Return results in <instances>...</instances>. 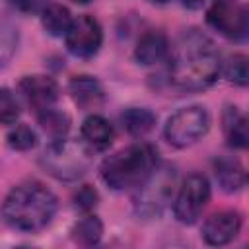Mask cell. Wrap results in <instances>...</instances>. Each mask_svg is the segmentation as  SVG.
Segmentation results:
<instances>
[{
	"mask_svg": "<svg viewBox=\"0 0 249 249\" xmlns=\"http://www.w3.org/2000/svg\"><path fill=\"white\" fill-rule=\"evenodd\" d=\"M18 117H19V103L16 95L10 89L0 88V124H12L16 123Z\"/></svg>",
	"mask_w": 249,
	"mask_h": 249,
	"instance_id": "24",
	"label": "cell"
},
{
	"mask_svg": "<svg viewBox=\"0 0 249 249\" xmlns=\"http://www.w3.org/2000/svg\"><path fill=\"white\" fill-rule=\"evenodd\" d=\"M113 126L101 115H89L82 124V138L93 150H107L113 142Z\"/></svg>",
	"mask_w": 249,
	"mask_h": 249,
	"instance_id": "15",
	"label": "cell"
},
{
	"mask_svg": "<svg viewBox=\"0 0 249 249\" xmlns=\"http://www.w3.org/2000/svg\"><path fill=\"white\" fill-rule=\"evenodd\" d=\"M97 200H99V195L93 187L89 185H84L80 187L76 193H74V206L82 212H89L97 206Z\"/></svg>",
	"mask_w": 249,
	"mask_h": 249,
	"instance_id": "25",
	"label": "cell"
},
{
	"mask_svg": "<svg viewBox=\"0 0 249 249\" xmlns=\"http://www.w3.org/2000/svg\"><path fill=\"white\" fill-rule=\"evenodd\" d=\"M206 21L224 37L245 39L249 29V12L241 0H214L206 12Z\"/></svg>",
	"mask_w": 249,
	"mask_h": 249,
	"instance_id": "7",
	"label": "cell"
},
{
	"mask_svg": "<svg viewBox=\"0 0 249 249\" xmlns=\"http://www.w3.org/2000/svg\"><path fill=\"white\" fill-rule=\"evenodd\" d=\"M70 93L82 109H93L103 103V88L91 76H74L70 80Z\"/></svg>",
	"mask_w": 249,
	"mask_h": 249,
	"instance_id": "14",
	"label": "cell"
},
{
	"mask_svg": "<svg viewBox=\"0 0 249 249\" xmlns=\"http://www.w3.org/2000/svg\"><path fill=\"white\" fill-rule=\"evenodd\" d=\"M210 198V185L208 179L200 173H191L173 202V214L181 224H193L196 222V218L200 216V212L204 210L206 202Z\"/></svg>",
	"mask_w": 249,
	"mask_h": 249,
	"instance_id": "8",
	"label": "cell"
},
{
	"mask_svg": "<svg viewBox=\"0 0 249 249\" xmlns=\"http://www.w3.org/2000/svg\"><path fill=\"white\" fill-rule=\"evenodd\" d=\"M224 74L230 82H233L237 86H247V82H249V60H247V56L245 54H231L226 60Z\"/></svg>",
	"mask_w": 249,
	"mask_h": 249,
	"instance_id": "21",
	"label": "cell"
},
{
	"mask_svg": "<svg viewBox=\"0 0 249 249\" xmlns=\"http://www.w3.org/2000/svg\"><path fill=\"white\" fill-rule=\"evenodd\" d=\"M89 150L84 144L68 140L66 136L53 140L41 158L43 167L58 179H76L84 175L89 167Z\"/></svg>",
	"mask_w": 249,
	"mask_h": 249,
	"instance_id": "4",
	"label": "cell"
},
{
	"mask_svg": "<svg viewBox=\"0 0 249 249\" xmlns=\"http://www.w3.org/2000/svg\"><path fill=\"white\" fill-rule=\"evenodd\" d=\"M8 144L10 148L14 150H19V152H25V150H31L35 144H37V134L31 126L27 124H18L10 134H8Z\"/></svg>",
	"mask_w": 249,
	"mask_h": 249,
	"instance_id": "22",
	"label": "cell"
},
{
	"mask_svg": "<svg viewBox=\"0 0 249 249\" xmlns=\"http://www.w3.org/2000/svg\"><path fill=\"white\" fill-rule=\"evenodd\" d=\"M101 235H103V224H101V220L97 216H91V214H88L82 220H78L74 224V228H72L74 241L84 245V247H91V245L99 243Z\"/></svg>",
	"mask_w": 249,
	"mask_h": 249,
	"instance_id": "20",
	"label": "cell"
},
{
	"mask_svg": "<svg viewBox=\"0 0 249 249\" xmlns=\"http://www.w3.org/2000/svg\"><path fill=\"white\" fill-rule=\"evenodd\" d=\"M66 47L74 56L80 58H89L93 56L103 41V31L97 19L91 16H78L72 19L70 29L66 31Z\"/></svg>",
	"mask_w": 249,
	"mask_h": 249,
	"instance_id": "9",
	"label": "cell"
},
{
	"mask_svg": "<svg viewBox=\"0 0 249 249\" xmlns=\"http://www.w3.org/2000/svg\"><path fill=\"white\" fill-rule=\"evenodd\" d=\"M121 124L128 134L144 136L154 128L156 115L150 109H144V107H130L121 115Z\"/></svg>",
	"mask_w": 249,
	"mask_h": 249,
	"instance_id": "17",
	"label": "cell"
},
{
	"mask_svg": "<svg viewBox=\"0 0 249 249\" xmlns=\"http://www.w3.org/2000/svg\"><path fill=\"white\" fill-rule=\"evenodd\" d=\"M18 45V33L12 25L0 21V68L8 64V60L14 56Z\"/></svg>",
	"mask_w": 249,
	"mask_h": 249,
	"instance_id": "23",
	"label": "cell"
},
{
	"mask_svg": "<svg viewBox=\"0 0 249 249\" xmlns=\"http://www.w3.org/2000/svg\"><path fill=\"white\" fill-rule=\"evenodd\" d=\"M19 91L23 93L25 101L37 111L53 107L58 99V93H60L58 84L51 76H41V74L21 78Z\"/></svg>",
	"mask_w": 249,
	"mask_h": 249,
	"instance_id": "10",
	"label": "cell"
},
{
	"mask_svg": "<svg viewBox=\"0 0 249 249\" xmlns=\"http://www.w3.org/2000/svg\"><path fill=\"white\" fill-rule=\"evenodd\" d=\"M224 134L231 148H245L249 140L247 117L237 111V107H228L224 113Z\"/></svg>",
	"mask_w": 249,
	"mask_h": 249,
	"instance_id": "16",
	"label": "cell"
},
{
	"mask_svg": "<svg viewBox=\"0 0 249 249\" xmlns=\"http://www.w3.org/2000/svg\"><path fill=\"white\" fill-rule=\"evenodd\" d=\"M220 72V54L214 41L198 29L185 31L171 49L169 78L183 91H200L212 86Z\"/></svg>",
	"mask_w": 249,
	"mask_h": 249,
	"instance_id": "1",
	"label": "cell"
},
{
	"mask_svg": "<svg viewBox=\"0 0 249 249\" xmlns=\"http://www.w3.org/2000/svg\"><path fill=\"white\" fill-rule=\"evenodd\" d=\"M72 2H76V4H88V2H91V0H72Z\"/></svg>",
	"mask_w": 249,
	"mask_h": 249,
	"instance_id": "27",
	"label": "cell"
},
{
	"mask_svg": "<svg viewBox=\"0 0 249 249\" xmlns=\"http://www.w3.org/2000/svg\"><path fill=\"white\" fill-rule=\"evenodd\" d=\"M56 212V196L39 181L14 187L2 204L4 222L19 231L43 230Z\"/></svg>",
	"mask_w": 249,
	"mask_h": 249,
	"instance_id": "2",
	"label": "cell"
},
{
	"mask_svg": "<svg viewBox=\"0 0 249 249\" xmlns=\"http://www.w3.org/2000/svg\"><path fill=\"white\" fill-rule=\"evenodd\" d=\"M239 230H241V216L237 212L224 210L212 214L204 222L202 237L208 245H226L231 239H235Z\"/></svg>",
	"mask_w": 249,
	"mask_h": 249,
	"instance_id": "11",
	"label": "cell"
},
{
	"mask_svg": "<svg viewBox=\"0 0 249 249\" xmlns=\"http://www.w3.org/2000/svg\"><path fill=\"white\" fill-rule=\"evenodd\" d=\"M167 53H169L167 37L161 31H146L136 43L134 58L144 66H150V64L163 60L167 56Z\"/></svg>",
	"mask_w": 249,
	"mask_h": 249,
	"instance_id": "12",
	"label": "cell"
},
{
	"mask_svg": "<svg viewBox=\"0 0 249 249\" xmlns=\"http://www.w3.org/2000/svg\"><path fill=\"white\" fill-rule=\"evenodd\" d=\"M210 126V117L204 107L191 105L179 109L175 115L169 117L165 124V140L175 148H187L200 140Z\"/></svg>",
	"mask_w": 249,
	"mask_h": 249,
	"instance_id": "6",
	"label": "cell"
},
{
	"mask_svg": "<svg viewBox=\"0 0 249 249\" xmlns=\"http://www.w3.org/2000/svg\"><path fill=\"white\" fill-rule=\"evenodd\" d=\"M39 124L41 128L53 138H64L70 130V117L64 111H58L54 107H47L39 111Z\"/></svg>",
	"mask_w": 249,
	"mask_h": 249,
	"instance_id": "19",
	"label": "cell"
},
{
	"mask_svg": "<svg viewBox=\"0 0 249 249\" xmlns=\"http://www.w3.org/2000/svg\"><path fill=\"white\" fill-rule=\"evenodd\" d=\"M158 165V154L148 144H134L115 152L101 163V179L113 191L136 189Z\"/></svg>",
	"mask_w": 249,
	"mask_h": 249,
	"instance_id": "3",
	"label": "cell"
},
{
	"mask_svg": "<svg viewBox=\"0 0 249 249\" xmlns=\"http://www.w3.org/2000/svg\"><path fill=\"white\" fill-rule=\"evenodd\" d=\"M152 2H158V4H165V2H169V0H152Z\"/></svg>",
	"mask_w": 249,
	"mask_h": 249,
	"instance_id": "28",
	"label": "cell"
},
{
	"mask_svg": "<svg viewBox=\"0 0 249 249\" xmlns=\"http://www.w3.org/2000/svg\"><path fill=\"white\" fill-rule=\"evenodd\" d=\"M41 21H43V27L49 35L53 37H62L66 35V31L70 29V23H72V16L68 12V8L60 6V4H51L43 10V16H41Z\"/></svg>",
	"mask_w": 249,
	"mask_h": 249,
	"instance_id": "18",
	"label": "cell"
},
{
	"mask_svg": "<svg viewBox=\"0 0 249 249\" xmlns=\"http://www.w3.org/2000/svg\"><path fill=\"white\" fill-rule=\"evenodd\" d=\"M206 0H183V6H187L189 10H198L204 6Z\"/></svg>",
	"mask_w": 249,
	"mask_h": 249,
	"instance_id": "26",
	"label": "cell"
},
{
	"mask_svg": "<svg viewBox=\"0 0 249 249\" xmlns=\"http://www.w3.org/2000/svg\"><path fill=\"white\" fill-rule=\"evenodd\" d=\"M173 185H175V171L167 165L161 167L156 165L152 173L136 187V195H134L136 214L144 218L160 216L171 200Z\"/></svg>",
	"mask_w": 249,
	"mask_h": 249,
	"instance_id": "5",
	"label": "cell"
},
{
	"mask_svg": "<svg viewBox=\"0 0 249 249\" xmlns=\"http://www.w3.org/2000/svg\"><path fill=\"white\" fill-rule=\"evenodd\" d=\"M216 181L226 193H237L245 187V169L235 158H218L214 161Z\"/></svg>",
	"mask_w": 249,
	"mask_h": 249,
	"instance_id": "13",
	"label": "cell"
}]
</instances>
